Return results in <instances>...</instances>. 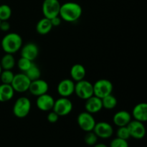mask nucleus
Masks as SVG:
<instances>
[{"instance_id":"obj_26","label":"nucleus","mask_w":147,"mask_h":147,"mask_svg":"<svg viewBox=\"0 0 147 147\" xmlns=\"http://www.w3.org/2000/svg\"><path fill=\"white\" fill-rule=\"evenodd\" d=\"M14 77V74L11 70H2L0 74V80H1V83H4V84L11 85Z\"/></svg>"},{"instance_id":"obj_10","label":"nucleus","mask_w":147,"mask_h":147,"mask_svg":"<svg viewBox=\"0 0 147 147\" xmlns=\"http://www.w3.org/2000/svg\"><path fill=\"white\" fill-rule=\"evenodd\" d=\"M131 137L136 139H142L146 135V128L143 122L139 121H131L127 125Z\"/></svg>"},{"instance_id":"obj_24","label":"nucleus","mask_w":147,"mask_h":147,"mask_svg":"<svg viewBox=\"0 0 147 147\" xmlns=\"http://www.w3.org/2000/svg\"><path fill=\"white\" fill-rule=\"evenodd\" d=\"M24 73L31 81L40 78V77H41V71H40L38 66L34 64V63H32L30 68Z\"/></svg>"},{"instance_id":"obj_7","label":"nucleus","mask_w":147,"mask_h":147,"mask_svg":"<svg viewBox=\"0 0 147 147\" xmlns=\"http://www.w3.org/2000/svg\"><path fill=\"white\" fill-rule=\"evenodd\" d=\"M73 105L71 100L66 97H60L55 100L53 111L59 116H65L70 114L73 111Z\"/></svg>"},{"instance_id":"obj_14","label":"nucleus","mask_w":147,"mask_h":147,"mask_svg":"<svg viewBox=\"0 0 147 147\" xmlns=\"http://www.w3.org/2000/svg\"><path fill=\"white\" fill-rule=\"evenodd\" d=\"M55 99L50 95L45 93V94L37 96L36 100V106L39 110L42 111H50L53 110L54 106Z\"/></svg>"},{"instance_id":"obj_28","label":"nucleus","mask_w":147,"mask_h":147,"mask_svg":"<svg viewBox=\"0 0 147 147\" xmlns=\"http://www.w3.org/2000/svg\"><path fill=\"white\" fill-rule=\"evenodd\" d=\"M84 142L88 146H94L96 144H97L98 136L93 131L86 132V134L84 136Z\"/></svg>"},{"instance_id":"obj_13","label":"nucleus","mask_w":147,"mask_h":147,"mask_svg":"<svg viewBox=\"0 0 147 147\" xmlns=\"http://www.w3.org/2000/svg\"><path fill=\"white\" fill-rule=\"evenodd\" d=\"M75 84L72 79H63L57 85V93L61 97H70L75 92Z\"/></svg>"},{"instance_id":"obj_25","label":"nucleus","mask_w":147,"mask_h":147,"mask_svg":"<svg viewBox=\"0 0 147 147\" xmlns=\"http://www.w3.org/2000/svg\"><path fill=\"white\" fill-rule=\"evenodd\" d=\"M12 11L8 4H1L0 5V20L1 21H7L11 17Z\"/></svg>"},{"instance_id":"obj_30","label":"nucleus","mask_w":147,"mask_h":147,"mask_svg":"<svg viewBox=\"0 0 147 147\" xmlns=\"http://www.w3.org/2000/svg\"><path fill=\"white\" fill-rule=\"evenodd\" d=\"M110 147H129V143L127 140L116 137L111 142Z\"/></svg>"},{"instance_id":"obj_8","label":"nucleus","mask_w":147,"mask_h":147,"mask_svg":"<svg viewBox=\"0 0 147 147\" xmlns=\"http://www.w3.org/2000/svg\"><path fill=\"white\" fill-rule=\"evenodd\" d=\"M30 83H31V80L26 76L25 73H17L14 75L11 86H12L14 91L22 93H25L29 90Z\"/></svg>"},{"instance_id":"obj_32","label":"nucleus","mask_w":147,"mask_h":147,"mask_svg":"<svg viewBox=\"0 0 147 147\" xmlns=\"http://www.w3.org/2000/svg\"><path fill=\"white\" fill-rule=\"evenodd\" d=\"M10 29V23L9 22L8 20L7 21H1L0 23V30L3 32L9 31Z\"/></svg>"},{"instance_id":"obj_33","label":"nucleus","mask_w":147,"mask_h":147,"mask_svg":"<svg viewBox=\"0 0 147 147\" xmlns=\"http://www.w3.org/2000/svg\"><path fill=\"white\" fill-rule=\"evenodd\" d=\"M50 21H51V23L53 27H58L61 24V18L60 17V16H57V17L50 19Z\"/></svg>"},{"instance_id":"obj_16","label":"nucleus","mask_w":147,"mask_h":147,"mask_svg":"<svg viewBox=\"0 0 147 147\" xmlns=\"http://www.w3.org/2000/svg\"><path fill=\"white\" fill-rule=\"evenodd\" d=\"M85 109H86V111L91 114L99 112L103 109L101 98L93 95L89 98L86 99V103H85Z\"/></svg>"},{"instance_id":"obj_19","label":"nucleus","mask_w":147,"mask_h":147,"mask_svg":"<svg viewBox=\"0 0 147 147\" xmlns=\"http://www.w3.org/2000/svg\"><path fill=\"white\" fill-rule=\"evenodd\" d=\"M70 77L73 81H80L85 79L86 75V70L81 64H75L70 68Z\"/></svg>"},{"instance_id":"obj_9","label":"nucleus","mask_w":147,"mask_h":147,"mask_svg":"<svg viewBox=\"0 0 147 147\" xmlns=\"http://www.w3.org/2000/svg\"><path fill=\"white\" fill-rule=\"evenodd\" d=\"M77 122L79 127L85 132L92 131L96 123L93 114L87 111L79 113L77 118Z\"/></svg>"},{"instance_id":"obj_34","label":"nucleus","mask_w":147,"mask_h":147,"mask_svg":"<svg viewBox=\"0 0 147 147\" xmlns=\"http://www.w3.org/2000/svg\"><path fill=\"white\" fill-rule=\"evenodd\" d=\"M93 147H108L105 144H96Z\"/></svg>"},{"instance_id":"obj_17","label":"nucleus","mask_w":147,"mask_h":147,"mask_svg":"<svg viewBox=\"0 0 147 147\" xmlns=\"http://www.w3.org/2000/svg\"><path fill=\"white\" fill-rule=\"evenodd\" d=\"M131 121V114L127 111H119L116 112L113 117V121L118 127L126 126Z\"/></svg>"},{"instance_id":"obj_12","label":"nucleus","mask_w":147,"mask_h":147,"mask_svg":"<svg viewBox=\"0 0 147 147\" xmlns=\"http://www.w3.org/2000/svg\"><path fill=\"white\" fill-rule=\"evenodd\" d=\"M49 90V85L47 82L42 79H37L31 81L29 87V91L31 94L35 96H40L41 95L47 93Z\"/></svg>"},{"instance_id":"obj_18","label":"nucleus","mask_w":147,"mask_h":147,"mask_svg":"<svg viewBox=\"0 0 147 147\" xmlns=\"http://www.w3.org/2000/svg\"><path fill=\"white\" fill-rule=\"evenodd\" d=\"M132 116L135 120L141 122L147 121V104L146 103H139L134 107L132 110Z\"/></svg>"},{"instance_id":"obj_4","label":"nucleus","mask_w":147,"mask_h":147,"mask_svg":"<svg viewBox=\"0 0 147 147\" xmlns=\"http://www.w3.org/2000/svg\"><path fill=\"white\" fill-rule=\"evenodd\" d=\"M93 85V95L100 98L111 94L113 92V83L108 79H99Z\"/></svg>"},{"instance_id":"obj_36","label":"nucleus","mask_w":147,"mask_h":147,"mask_svg":"<svg viewBox=\"0 0 147 147\" xmlns=\"http://www.w3.org/2000/svg\"><path fill=\"white\" fill-rule=\"evenodd\" d=\"M0 23H1V20H0Z\"/></svg>"},{"instance_id":"obj_15","label":"nucleus","mask_w":147,"mask_h":147,"mask_svg":"<svg viewBox=\"0 0 147 147\" xmlns=\"http://www.w3.org/2000/svg\"><path fill=\"white\" fill-rule=\"evenodd\" d=\"M21 57L34 61L39 55V47L35 43L28 42L21 47Z\"/></svg>"},{"instance_id":"obj_6","label":"nucleus","mask_w":147,"mask_h":147,"mask_svg":"<svg viewBox=\"0 0 147 147\" xmlns=\"http://www.w3.org/2000/svg\"><path fill=\"white\" fill-rule=\"evenodd\" d=\"M61 4L59 0H44L42 5V11L45 17L52 19L59 16Z\"/></svg>"},{"instance_id":"obj_3","label":"nucleus","mask_w":147,"mask_h":147,"mask_svg":"<svg viewBox=\"0 0 147 147\" xmlns=\"http://www.w3.org/2000/svg\"><path fill=\"white\" fill-rule=\"evenodd\" d=\"M31 110V101L27 97H20L17 99L13 106V114L19 119L28 116Z\"/></svg>"},{"instance_id":"obj_20","label":"nucleus","mask_w":147,"mask_h":147,"mask_svg":"<svg viewBox=\"0 0 147 147\" xmlns=\"http://www.w3.org/2000/svg\"><path fill=\"white\" fill-rule=\"evenodd\" d=\"M53 26L50 19L43 17L38 21L36 24V31L41 35H45L51 32Z\"/></svg>"},{"instance_id":"obj_22","label":"nucleus","mask_w":147,"mask_h":147,"mask_svg":"<svg viewBox=\"0 0 147 147\" xmlns=\"http://www.w3.org/2000/svg\"><path fill=\"white\" fill-rule=\"evenodd\" d=\"M0 65L2 70H12L16 65V60L13 56V54L6 53L1 57Z\"/></svg>"},{"instance_id":"obj_35","label":"nucleus","mask_w":147,"mask_h":147,"mask_svg":"<svg viewBox=\"0 0 147 147\" xmlns=\"http://www.w3.org/2000/svg\"><path fill=\"white\" fill-rule=\"evenodd\" d=\"M1 71H2V68H1V65H0V74H1Z\"/></svg>"},{"instance_id":"obj_21","label":"nucleus","mask_w":147,"mask_h":147,"mask_svg":"<svg viewBox=\"0 0 147 147\" xmlns=\"http://www.w3.org/2000/svg\"><path fill=\"white\" fill-rule=\"evenodd\" d=\"M15 91L10 84L0 85V102H7L14 97Z\"/></svg>"},{"instance_id":"obj_29","label":"nucleus","mask_w":147,"mask_h":147,"mask_svg":"<svg viewBox=\"0 0 147 147\" xmlns=\"http://www.w3.org/2000/svg\"><path fill=\"white\" fill-rule=\"evenodd\" d=\"M116 136L120 139H124V140H128L131 136L127 126L119 127L117 131H116Z\"/></svg>"},{"instance_id":"obj_11","label":"nucleus","mask_w":147,"mask_h":147,"mask_svg":"<svg viewBox=\"0 0 147 147\" xmlns=\"http://www.w3.org/2000/svg\"><path fill=\"white\" fill-rule=\"evenodd\" d=\"M93 131L96 134L98 138L109 139V138L111 137L113 135V128L109 123L100 121L96 123Z\"/></svg>"},{"instance_id":"obj_31","label":"nucleus","mask_w":147,"mask_h":147,"mask_svg":"<svg viewBox=\"0 0 147 147\" xmlns=\"http://www.w3.org/2000/svg\"><path fill=\"white\" fill-rule=\"evenodd\" d=\"M59 117H60V116H59L54 111L52 110V111H50L48 113V114H47V120L48 121V122H50V123H56V122L58 121Z\"/></svg>"},{"instance_id":"obj_1","label":"nucleus","mask_w":147,"mask_h":147,"mask_svg":"<svg viewBox=\"0 0 147 147\" xmlns=\"http://www.w3.org/2000/svg\"><path fill=\"white\" fill-rule=\"evenodd\" d=\"M83 13L81 6L76 2L68 1L61 4L59 16L67 22H74L80 18Z\"/></svg>"},{"instance_id":"obj_23","label":"nucleus","mask_w":147,"mask_h":147,"mask_svg":"<svg viewBox=\"0 0 147 147\" xmlns=\"http://www.w3.org/2000/svg\"><path fill=\"white\" fill-rule=\"evenodd\" d=\"M101 100L103 109H107V110H112L117 106V99L114 96L112 95V93L102 98Z\"/></svg>"},{"instance_id":"obj_5","label":"nucleus","mask_w":147,"mask_h":147,"mask_svg":"<svg viewBox=\"0 0 147 147\" xmlns=\"http://www.w3.org/2000/svg\"><path fill=\"white\" fill-rule=\"evenodd\" d=\"M75 93L80 99L86 100L93 96V85L85 79L75 84Z\"/></svg>"},{"instance_id":"obj_2","label":"nucleus","mask_w":147,"mask_h":147,"mask_svg":"<svg viewBox=\"0 0 147 147\" xmlns=\"http://www.w3.org/2000/svg\"><path fill=\"white\" fill-rule=\"evenodd\" d=\"M22 43V38L20 34L15 32H9L3 37L1 46L5 53L14 54L20 50Z\"/></svg>"},{"instance_id":"obj_27","label":"nucleus","mask_w":147,"mask_h":147,"mask_svg":"<svg viewBox=\"0 0 147 147\" xmlns=\"http://www.w3.org/2000/svg\"><path fill=\"white\" fill-rule=\"evenodd\" d=\"M33 62L31 60H28L27 58H24V57H21L17 61V65L18 68L21 70L22 73H25L27 70L30 67V66L32 65Z\"/></svg>"}]
</instances>
